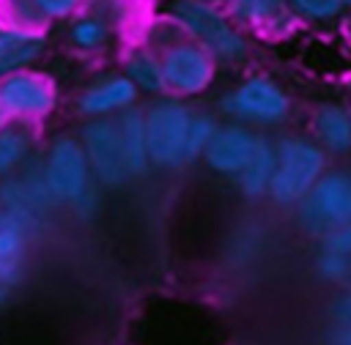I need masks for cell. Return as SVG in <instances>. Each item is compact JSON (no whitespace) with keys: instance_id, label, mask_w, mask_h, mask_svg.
I'll return each instance as SVG.
<instances>
[{"instance_id":"cell-22","label":"cell","mask_w":351,"mask_h":345,"mask_svg":"<svg viewBox=\"0 0 351 345\" xmlns=\"http://www.w3.org/2000/svg\"><path fill=\"white\" fill-rule=\"evenodd\" d=\"M296 11H302L304 16H313V19H329L340 11V0H293Z\"/></svg>"},{"instance_id":"cell-15","label":"cell","mask_w":351,"mask_h":345,"mask_svg":"<svg viewBox=\"0 0 351 345\" xmlns=\"http://www.w3.org/2000/svg\"><path fill=\"white\" fill-rule=\"evenodd\" d=\"M315 131L326 148L348 151L351 148V112L343 107H324L315 115Z\"/></svg>"},{"instance_id":"cell-25","label":"cell","mask_w":351,"mask_h":345,"mask_svg":"<svg viewBox=\"0 0 351 345\" xmlns=\"http://www.w3.org/2000/svg\"><path fill=\"white\" fill-rule=\"evenodd\" d=\"M80 0H36V5L41 8L44 16H66Z\"/></svg>"},{"instance_id":"cell-9","label":"cell","mask_w":351,"mask_h":345,"mask_svg":"<svg viewBox=\"0 0 351 345\" xmlns=\"http://www.w3.org/2000/svg\"><path fill=\"white\" fill-rule=\"evenodd\" d=\"M0 104L16 115H41L52 107V88L33 74H8L0 82Z\"/></svg>"},{"instance_id":"cell-7","label":"cell","mask_w":351,"mask_h":345,"mask_svg":"<svg viewBox=\"0 0 351 345\" xmlns=\"http://www.w3.org/2000/svg\"><path fill=\"white\" fill-rule=\"evenodd\" d=\"M222 107L230 115H241L252 120H280L288 112V99L269 79H250L241 88H236L222 101Z\"/></svg>"},{"instance_id":"cell-28","label":"cell","mask_w":351,"mask_h":345,"mask_svg":"<svg viewBox=\"0 0 351 345\" xmlns=\"http://www.w3.org/2000/svg\"><path fill=\"white\" fill-rule=\"evenodd\" d=\"M5 112H8V110L0 104V129H3V123H5Z\"/></svg>"},{"instance_id":"cell-16","label":"cell","mask_w":351,"mask_h":345,"mask_svg":"<svg viewBox=\"0 0 351 345\" xmlns=\"http://www.w3.org/2000/svg\"><path fill=\"white\" fill-rule=\"evenodd\" d=\"M126 71H129V79L137 82V85L145 88V90H159L162 85H167V82H165V68H162V63H156L151 55H134V58L129 60Z\"/></svg>"},{"instance_id":"cell-13","label":"cell","mask_w":351,"mask_h":345,"mask_svg":"<svg viewBox=\"0 0 351 345\" xmlns=\"http://www.w3.org/2000/svg\"><path fill=\"white\" fill-rule=\"evenodd\" d=\"M121 137H123V151H126V162L132 172H143L151 162L148 153V131H145V118L140 112H123L121 118Z\"/></svg>"},{"instance_id":"cell-19","label":"cell","mask_w":351,"mask_h":345,"mask_svg":"<svg viewBox=\"0 0 351 345\" xmlns=\"http://www.w3.org/2000/svg\"><path fill=\"white\" fill-rule=\"evenodd\" d=\"M214 137V123L208 118H192V126H189V137H186V159H195L200 151H206V145L211 142Z\"/></svg>"},{"instance_id":"cell-4","label":"cell","mask_w":351,"mask_h":345,"mask_svg":"<svg viewBox=\"0 0 351 345\" xmlns=\"http://www.w3.org/2000/svg\"><path fill=\"white\" fill-rule=\"evenodd\" d=\"M176 19L214 55L219 58H241L244 41L241 36L203 0H181L176 3Z\"/></svg>"},{"instance_id":"cell-18","label":"cell","mask_w":351,"mask_h":345,"mask_svg":"<svg viewBox=\"0 0 351 345\" xmlns=\"http://www.w3.org/2000/svg\"><path fill=\"white\" fill-rule=\"evenodd\" d=\"M282 11V0H233V14L244 22H269Z\"/></svg>"},{"instance_id":"cell-5","label":"cell","mask_w":351,"mask_h":345,"mask_svg":"<svg viewBox=\"0 0 351 345\" xmlns=\"http://www.w3.org/2000/svg\"><path fill=\"white\" fill-rule=\"evenodd\" d=\"M82 137H85V151H88V159H90L96 175L107 186L123 183L132 170H129V162H126L121 126L107 123V120H96V123L85 126Z\"/></svg>"},{"instance_id":"cell-1","label":"cell","mask_w":351,"mask_h":345,"mask_svg":"<svg viewBox=\"0 0 351 345\" xmlns=\"http://www.w3.org/2000/svg\"><path fill=\"white\" fill-rule=\"evenodd\" d=\"M324 170V153L304 140H285L277 151V167L271 175V194L280 203L302 200Z\"/></svg>"},{"instance_id":"cell-23","label":"cell","mask_w":351,"mask_h":345,"mask_svg":"<svg viewBox=\"0 0 351 345\" xmlns=\"http://www.w3.org/2000/svg\"><path fill=\"white\" fill-rule=\"evenodd\" d=\"M348 255H340V252H324V257H321V263H318V271L324 274V277H329V279H340L346 271H348V260H346Z\"/></svg>"},{"instance_id":"cell-11","label":"cell","mask_w":351,"mask_h":345,"mask_svg":"<svg viewBox=\"0 0 351 345\" xmlns=\"http://www.w3.org/2000/svg\"><path fill=\"white\" fill-rule=\"evenodd\" d=\"M41 52V38L30 30H0V77L27 66Z\"/></svg>"},{"instance_id":"cell-8","label":"cell","mask_w":351,"mask_h":345,"mask_svg":"<svg viewBox=\"0 0 351 345\" xmlns=\"http://www.w3.org/2000/svg\"><path fill=\"white\" fill-rule=\"evenodd\" d=\"M162 68H165V82L173 90H181V93L203 90L211 82V71H214L211 68V58L206 55V49L192 47V44L173 47L165 55Z\"/></svg>"},{"instance_id":"cell-2","label":"cell","mask_w":351,"mask_h":345,"mask_svg":"<svg viewBox=\"0 0 351 345\" xmlns=\"http://www.w3.org/2000/svg\"><path fill=\"white\" fill-rule=\"evenodd\" d=\"M302 222L310 233H332L351 225V172H335L304 194Z\"/></svg>"},{"instance_id":"cell-26","label":"cell","mask_w":351,"mask_h":345,"mask_svg":"<svg viewBox=\"0 0 351 345\" xmlns=\"http://www.w3.org/2000/svg\"><path fill=\"white\" fill-rule=\"evenodd\" d=\"M11 279H16V260L0 257V285H5V282H11Z\"/></svg>"},{"instance_id":"cell-27","label":"cell","mask_w":351,"mask_h":345,"mask_svg":"<svg viewBox=\"0 0 351 345\" xmlns=\"http://www.w3.org/2000/svg\"><path fill=\"white\" fill-rule=\"evenodd\" d=\"M332 345H351V329H337L332 334Z\"/></svg>"},{"instance_id":"cell-14","label":"cell","mask_w":351,"mask_h":345,"mask_svg":"<svg viewBox=\"0 0 351 345\" xmlns=\"http://www.w3.org/2000/svg\"><path fill=\"white\" fill-rule=\"evenodd\" d=\"M274 167H277V156L271 153V148H269L263 140H258V145H255L250 162H247V164L241 167V172H239L241 189H244L247 194H261L263 189H269L271 175H274Z\"/></svg>"},{"instance_id":"cell-12","label":"cell","mask_w":351,"mask_h":345,"mask_svg":"<svg viewBox=\"0 0 351 345\" xmlns=\"http://www.w3.org/2000/svg\"><path fill=\"white\" fill-rule=\"evenodd\" d=\"M132 99H134V82L118 77V79H107V82L90 88L82 96L80 107L90 115H101V112H110V110H118V107L129 104Z\"/></svg>"},{"instance_id":"cell-20","label":"cell","mask_w":351,"mask_h":345,"mask_svg":"<svg viewBox=\"0 0 351 345\" xmlns=\"http://www.w3.org/2000/svg\"><path fill=\"white\" fill-rule=\"evenodd\" d=\"M104 36H107V27H104L101 22H96V19H80V22L74 25V30H71L74 44H80V47H85V49L99 47V44L104 41Z\"/></svg>"},{"instance_id":"cell-30","label":"cell","mask_w":351,"mask_h":345,"mask_svg":"<svg viewBox=\"0 0 351 345\" xmlns=\"http://www.w3.org/2000/svg\"><path fill=\"white\" fill-rule=\"evenodd\" d=\"M340 3H343V5H351V0H340Z\"/></svg>"},{"instance_id":"cell-6","label":"cell","mask_w":351,"mask_h":345,"mask_svg":"<svg viewBox=\"0 0 351 345\" xmlns=\"http://www.w3.org/2000/svg\"><path fill=\"white\" fill-rule=\"evenodd\" d=\"M44 181L58 200H77L88 186L85 153L74 140H58L47 159Z\"/></svg>"},{"instance_id":"cell-29","label":"cell","mask_w":351,"mask_h":345,"mask_svg":"<svg viewBox=\"0 0 351 345\" xmlns=\"http://www.w3.org/2000/svg\"><path fill=\"white\" fill-rule=\"evenodd\" d=\"M3 298H5V288L0 285V301H3Z\"/></svg>"},{"instance_id":"cell-17","label":"cell","mask_w":351,"mask_h":345,"mask_svg":"<svg viewBox=\"0 0 351 345\" xmlns=\"http://www.w3.org/2000/svg\"><path fill=\"white\" fill-rule=\"evenodd\" d=\"M25 151H27V137L22 131H14V129L0 131V175H5L11 167H16L25 156Z\"/></svg>"},{"instance_id":"cell-24","label":"cell","mask_w":351,"mask_h":345,"mask_svg":"<svg viewBox=\"0 0 351 345\" xmlns=\"http://www.w3.org/2000/svg\"><path fill=\"white\" fill-rule=\"evenodd\" d=\"M324 246L329 252H340V255H351V225H343L337 230H332L324 241Z\"/></svg>"},{"instance_id":"cell-10","label":"cell","mask_w":351,"mask_h":345,"mask_svg":"<svg viewBox=\"0 0 351 345\" xmlns=\"http://www.w3.org/2000/svg\"><path fill=\"white\" fill-rule=\"evenodd\" d=\"M258 140L244 129H219L214 131L211 142L206 145V162L219 172H241V167L250 162Z\"/></svg>"},{"instance_id":"cell-3","label":"cell","mask_w":351,"mask_h":345,"mask_svg":"<svg viewBox=\"0 0 351 345\" xmlns=\"http://www.w3.org/2000/svg\"><path fill=\"white\" fill-rule=\"evenodd\" d=\"M192 115L186 107L176 101H162L145 115L148 131V153L156 164H176L186 156V137H189Z\"/></svg>"},{"instance_id":"cell-21","label":"cell","mask_w":351,"mask_h":345,"mask_svg":"<svg viewBox=\"0 0 351 345\" xmlns=\"http://www.w3.org/2000/svg\"><path fill=\"white\" fill-rule=\"evenodd\" d=\"M19 249H22V219H11L0 230V257L16 260Z\"/></svg>"}]
</instances>
